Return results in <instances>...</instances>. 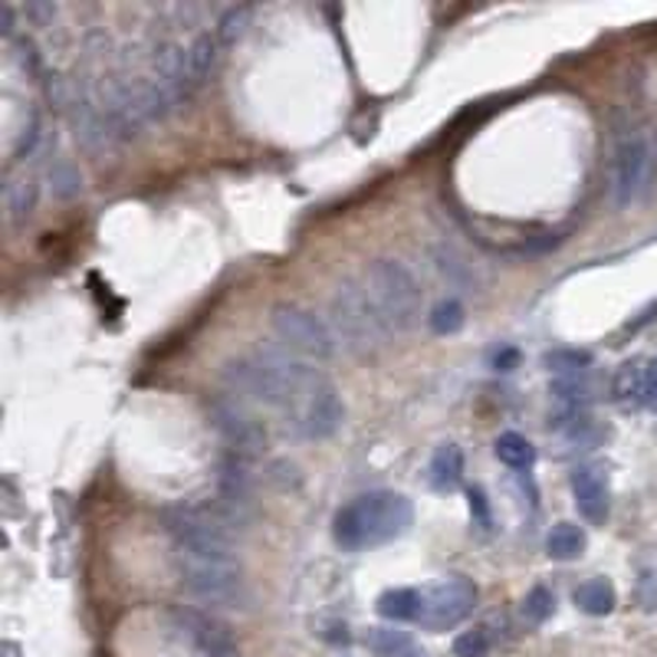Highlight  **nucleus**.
Here are the masks:
<instances>
[{
	"label": "nucleus",
	"mask_w": 657,
	"mask_h": 657,
	"mask_svg": "<svg viewBox=\"0 0 657 657\" xmlns=\"http://www.w3.org/2000/svg\"><path fill=\"white\" fill-rule=\"evenodd\" d=\"M572 496L578 513L588 523H605L608 510H612V486H608V473L598 464H585L572 473Z\"/></svg>",
	"instance_id": "12"
},
{
	"label": "nucleus",
	"mask_w": 657,
	"mask_h": 657,
	"mask_svg": "<svg viewBox=\"0 0 657 657\" xmlns=\"http://www.w3.org/2000/svg\"><path fill=\"white\" fill-rule=\"evenodd\" d=\"M461 480H464V451H461V444L448 441L431 458V483L438 490H454V486H461Z\"/></svg>",
	"instance_id": "16"
},
{
	"label": "nucleus",
	"mask_w": 657,
	"mask_h": 657,
	"mask_svg": "<svg viewBox=\"0 0 657 657\" xmlns=\"http://www.w3.org/2000/svg\"><path fill=\"white\" fill-rule=\"evenodd\" d=\"M546 366L560 376H575V372H588L592 366V356L588 352H578V349H556L546 356Z\"/></svg>",
	"instance_id": "27"
},
{
	"label": "nucleus",
	"mask_w": 657,
	"mask_h": 657,
	"mask_svg": "<svg viewBox=\"0 0 657 657\" xmlns=\"http://www.w3.org/2000/svg\"><path fill=\"white\" fill-rule=\"evenodd\" d=\"M454 657H490V635H486V628H470L464 635H458Z\"/></svg>",
	"instance_id": "28"
},
{
	"label": "nucleus",
	"mask_w": 657,
	"mask_h": 657,
	"mask_svg": "<svg viewBox=\"0 0 657 657\" xmlns=\"http://www.w3.org/2000/svg\"><path fill=\"white\" fill-rule=\"evenodd\" d=\"M378 615L388 622H418L421 592L418 588H388L378 595Z\"/></svg>",
	"instance_id": "18"
},
{
	"label": "nucleus",
	"mask_w": 657,
	"mask_h": 657,
	"mask_svg": "<svg viewBox=\"0 0 657 657\" xmlns=\"http://www.w3.org/2000/svg\"><path fill=\"white\" fill-rule=\"evenodd\" d=\"M182 588L211 608H244L250 602L247 575L237 556H175Z\"/></svg>",
	"instance_id": "4"
},
{
	"label": "nucleus",
	"mask_w": 657,
	"mask_h": 657,
	"mask_svg": "<svg viewBox=\"0 0 657 657\" xmlns=\"http://www.w3.org/2000/svg\"><path fill=\"white\" fill-rule=\"evenodd\" d=\"M220 53H224V47H220V40H217V33H214V30H211V33L194 37V43L188 47L191 90H197L201 83H207V80H211V73H214V70H217V63H220Z\"/></svg>",
	"instance_id": "14"
},
{
	"label": "nucleus",
	"mask_w": 657,
	"mask_h": 657,
	"mask_svg": "<svg viewBox=\"0 0 657 657\" xmlns=\"http://www.w3.org/2000/svg\"><path fill=\"white\" fill-rule=\"evenodd\" d=\"M366 645H369V651L378 657H404L414 648L411 638H408L404 632H398V628H369Z\"/></svg>",
	"instance_id": "22"
},
{
	"label": "nucleus",
	"mask_w": 657,
	"mask_h": 657,
	"mask_svg": "<svg viewBox=\"0 0 657 657\" xmlns=\"http://www.w3.org/2000/svg\"><path fill=\"white\" fill-rule=\"evenodd\" d=\"M635 598H638L641 612H657V565H645L638 572Z\"/></svg>",
	"instance_id": "29"
},
{
	"label": "nucleus",
	"mask_w": 657,
	"mask_h": 657,
	"mask_svg": "<svg viewBox=\"0 0 657 657\" xmlns=\"http://www.w3.org/2000/svg\"><path fill=\"white\" fill-rule=\"evenodd\" d=\"M23 13H27L37 27H50L53 17H57V7H53V3H27Z\"/></svg>",
	"instance_id": "33"
},
{
	"label": "nucleus",
	"mask_w": 657,
	"mask_h": 657,
	"mask_svg": "<svg viewBox=\"0 0 657 657\" xmlns=\"http://www.w3.org/2000/svg\"><path fill=\"white\" fill-rule=\"evenodd\" d=\"M470 513L476 516V523H480L483 530L490 526V503H486V496H483L480 486H470Z\"/></svg>",
	"instance_id": "32"
},
{
	"label": "nucleus",
	"mask_w": 657,
	"mask_h": 657,
	"mask_svg": "<svg viewBox=\"0 0 657 657\" xmlns=\"http://www.w3.org/2000/svg\"><path fill=\"white\" fill-rule=\"evenodd\" d=\"M37 138H40V119H37V115H30V125H23V129H20V135H17L13 158H23L27 152H33Z\"/></svg>",
	"instance_id": "31"
},
{
	"label": "nucleus",
	"mask_w": 657,
	"mask_h": 657,
	"mask_svg": "<svg viewBox=\"0 0 657 657\" xmlns=\"http://www.w3.org/2000/svg\"><path fill=\"white\" fill-rule=\"evenodd\" d=\"M602 391V381L588 376V372H575V376H560L553 381V394L560 398L563 408H582L585 401H592Z\"/></svg>",
	"instance_id": "20"
},
{
	"label": "nucleus",
	"mask_w": 657,
	"mask_h": 657,
	"mask_svg": "<svg viewBox=\"0 0 657 657\" xmlns=\"http://www.w3.org/2000/svg\"><path fill=\"white\" fill-rule=\"evenodd\" d=\"M651 404H657V362H655V398H651Z\"/></svg>",
	"instance_id": "38"
},
{
	"label": "nucleus",
	"mask_w": 657,
	"mask_h": 657,
	"mask_svg": "<svg viewBox=\"0 0 657 657\" xmlns=\"http://www.w3.org/2000/svg\"><path fill=\"white\" fill-rule=\"evenodd\" d=\"M655 182V152L645 135L628 132L618 138L612 155V201L618 207L638 204Z\"/></svg>",
	"instance_id": "8"
},
{
	"label": "nucleus",
	"mask_w": 657,
	"mask_h": 657,
	"mask_svg": "<svg viewBox=\"0 0 657 657\" xmlns=\"http://www.w3.org/2000/svg\"><path fill=\"white\" fill-rule=\"evenodd\" d=\"M37 182L33 178H13V182H7V188H3V207H7V220L13 224V227H20V224H27L30 217H33V207H37Z\"/></svg>",
	"instance_id": "17"
},
{
	"label": "nucleus",
	"mask_w": 657,
	"mask_h": 657,
	"mask_svg": "<svg viewBox=\"0 0 657 657\" xmlns=\"http://www.w3.org/2000/svg\"><path fill=\"white\" fill-rule=\"evenodd\" d=\"M207 414H211L214 431L230 448V454L250 461V458H260L267 451L270 434H267L264 421L254 411H247V404L240 398H234V394L230 398H217V401H211Z\"/></svg>",
	"instance_id": "10"
},
{
	"label": "nucleus",
	"mask_w": 657,
	"mask_h": 657,
	"mask_svg": "<svg viewBox=\"0 0 657 657\" xmlns=\"http://www.w3.org/2000/svg\"><path fill=\"white\" fill-rule=\"evenodd\" d=\"M572 602H575L578 612H585V615H592V618H605V615L615 612L618 595H615V585H612L608 578H588V582H582V585L572 592Z\"/></svg>",
	"instance_id": "15"
},
{
	"label": "nucleus",
	"mask_w": 657,
	"mask_h": 657,
	"mask_svg": "<svg viewBox=\"0 0 657 657\" xmlns=\"http://www.w3.org/2000/svg\"><path fill=\"white\" fill-rule=\"evenodd\" d=\"M414 523V506L404 493L372 490L336 510L332 536L349 553H366L404 536Z\"/></svg>",
	"instance_id": "2"
},
{
	"label": "nucleus",
	"mask_w": 657,
	"mask_h": 657,
	"mask_svg": "<svg viewBox=\"0 0 657 657\" xmlns=\"http://www.w3.org/2000/svg\"><path fill=\"white\" fill-rule=\"evenodd\" d=\"M168 622L194 648L197 657H240L230 628L220 618H214V615H207L201 608H172Z\"/></svg>",
	"instance_id": "11"
},
{
	"label": "nucleus",
	"mask_w": 657,
	"mask_h": 657,
	"mask_svg": "<svg viewBox=\"0 0 657 657\" xmlns=\"http://www.w3.org/2000/svg\"><path fill=\"white\" fill-rule=\"evenodd\" d=\"M476 582L468 575H448L438 585L421 592V615L418 625L428 632H451L476 608Z\"/></svg>",
	"instance_id": "9"
},
{
	"label": "nucleus",
	"mask_w": 657,
	"mask_h": 657,
	"mask_svg": "<svg viewBox=\"0 0 657 657\" xmlns=\"http://www.w3.org/2000/svg\"><path fill=\"white\" fill-rule=\"evenodd\" d=\"M329 329L336 332V342L356 356L376 352L391 336L378 312L376 299L369 296V286L359 277H346L342 283H336L329 296Z\"/></svg>",
	"instance_id": "3"
},
{
	"label": "nucleus",
	"mask_w": 657,
	"mask_h": 657,
	"mask_svg": "<svg viewBox=\"0 0 657 657\" xmlns=\"http://www.w3.org/2000/svg\"><path fill=\"white\" fill-rule=\"evenodd\" d=\"M588 540H585V530L575 526V523H556L546 536V553L550 560H560V563H572L585 553Z\"/></svg>",
	"instance_id": "19"
},
{
	"label": "nucleus",
	"mask_w": 657,
	"mask_h": 657,
	"mask_svg": "<svg viewBox=\"0 0 657 657\" xmlns=\"http://www.w3.org/2000/svg\"><path fill=\"white\" fill-rule=\"evenodd\" d=\"M553 612H556V595L546 585H533L523 598V622L540 628L553 618Z\"/></svg>",
	"instance_id": "24"
},
{
	"label": "nucleus",
	"mask_w": 657,
	"mask_h": 657,
	"mask_svg": "<svg viewBox=\"0 0 657 657\" xmlns=\"http://www.w3.org/2000/svg\"><path fill=\"white\" fill-rule=\"evenodd\" d=\"M270 329L280 339V346L292 356H302L309 362H329L339 349L336 332L329 329V319H319L312 309L280 302L270 312Z\"/></svg>",
	"instance_id": "6"
},
{
	"label": "nucleus",
	"mask_w": 657,
	"mask_h": 657,
	"mask_svg": "<svg viewBox=\"0 0 657 657\" xmlns=\"http://www.w3.org/2000/svg\"><path fill=\"white\" fill-rule=\"evenodd\" d=\"M464 319H468V312H464V306H461L458 299H441V302L431 309L428 326H431L438 336H454V332L464 326Z\"/></svg>",
	"instance_id": "25"
},
{
	"label": "nucleus",
	"mask_w": 657,
	"mask_h": 657,
	"mask_svg": "<svg viewBox=\"0 0 657 657\" xmlns=\"http://www.w3.org/2000/svg\"><path fill=\"white\" fill-rule=\"evenodd\" d=\"M250 20H254V7H230V10H224L220 20H217V27H214L220 47H224V50L234 47V43L247 33Z\"/></svg>",
	"instance_id": "23"
},
{
	"label": "nucleus",
	"mask_w": 657,
	"mask_h": 657,
	"mask_svg": "<svg viewBox=\"0 0 657 657\" xmlns=\"http://www.w3.org/2000/svg\"><path fill=\"white\" fill-rule=\"evenodd\" d=\"M496 458H500L506 468L530 470L533 464H536V448H533L523 434L506 431V434H500V438H496Z\"/></svg>",
	"instance_id": "21"
},
{
	"label": "nucleus",
	"mask_w": 657,
	"mask_h": 657,
	"mask_svg": "<svg viewBox=\"0 0 657 657\" xmlns=\"http://www.w3.org/2000/svg\"><path fill=\"white\" fill-rule=\"evenodd\" d=\"M13 60H17V66L33 80V76H40V53H37V47H33V40L30 37H17L13 40Z\"/></svg>",
	"instance_id": "30"
},
{
	"label": "nucleus",
	"mask_w": 657,
	"mask_h": 657,
	"mask_svg": "<svg viewBox=\"0 0 657 657\" xmlns=\"http://www.w3.org/2000/svg\"><path fill=\"white\" fill-rule=\"evenodd\" d=\"M516 362H520V352H516V349H503V352L493 356V369H496V372H513Z\"/></svg>",
	"instance_id": "35"
},
{
	"label": "nucleus",
	"mask_w": 657,
	"mask_h": 657,
	"mask_svg": "<svg viewBox=\"0 0 657 657\" xmlns=\"http://www.w3.org/2000/svg\"><path fill=\"white\" fill-rule=\"evenodd\" d=\"M0 37L10 43L17 40V10L10 3H3V10H0Z\"/></svg>",
	"instance_id": "34"
},
{
	"label": "nucleus",
	"mask_w": 657,
	"mask_h": 657,
	"mask_svg": "<svg viewBox=\"0 0 657 657\" xmlns=\"http://www.w3.org/2000/svg\"><path fill=\"white\" fill-rule=\"evenodd\" d=\"M404 657H428V655H424L421 648H411V651H408V655H404Z\"/></svg>",
	"instance_id": "37"
},
{
	"label": "nucleus",
	"mask_w": 657,
	"mask_h": 657,
	"mask_svg": "<svg viewBox=\"0 0 657 657\" xmlns=\"http://www.w3.org/2000/svg\"><path fill=\"white\" fill-rule=\"evenodd\" d=\"M289 428L306 438V441H326L342 428L346 418V404L336 391V384L326 376H316L309 381V388L299 394V401L286 411Z\"/></svg>",
	"instance_id": "7"
},
{
	"label": "nucleus",
	"mask_w": 657,
	"mask_h": 657,
	"mask_svg": "<svg viewBox=\"0 0 657 657\" xmlns=\"http://www.w3.org/2000/svg\"><path fill=\"white\" fill-rule=\"evenodd\" d=\"M50 185H53V194L70 201L83 191V178H80V168L73 162H57L50 168Z\"/></svg>",
	"instance_id": "26"
},
{
	"label": "nucleus",
	"mask_w": 657,
	"mask_h": 657,
	"mask_svg": "<svg viewBox=\"0 0 657 657\" xmlns=\"http://www.w3.org/2000/svg\"><path fill=\"white\" fill-rule=\"evenodd\" d=\"M362 283L369 286V296L376 299L378 312L388 326V332H408L421 319V286L414 274L398 264V260H372L362 274Z\"/></svg>",
	"instance_id": "5"
},
{
	"label": "nucleus",
	"mask_w": 657,
	"mask_h": 657,
	"mask_svg": "<svg viewBox=\"0 0 657 657\" xmlns=\"http://www.w3.org/2000/svg\"><path fill=\"white\" fill-rule=\"evenodd\" d=\"M319 376L316 369H306L292 352L286 349H254L230 362H224L220 378L234 398H247L257 404H270L289 411L299 394L309 388V381Z\"/></svg>",
	"instance_id": "1"
},
{
	"label": "nucleus",
	"mask_w": 657,
	"mask_h": 657,
	"mask_svg": "<svg viewBox=\"0 0 657 657\" xmlns=\"http://www.w3.org/2000/svg\"><path fill=\"white\" fill-rule=\"evenodd\" d=\"M3 657H20V645L17 641H3Z\"/></svg>",
	"instance_id": "36"
},
{
	"label": "nucleus",
	"mask_w": 657,
	"mask_h": 657,
	"mask_svg": "<svg viewBox=\"0 0 657 657\" xmlns=\"http://www.w3.org/2000/svg\"><path fill=\"white\" fill-rule=\"evenodd\" d=\"M612 394L625 408L651 404V398H655V362L641 359V356L622 362L615 378H612Z\"/></svg>",
	"instance_id": "13"
}]
</instances>
